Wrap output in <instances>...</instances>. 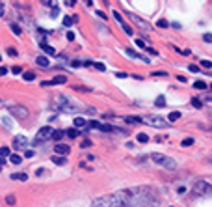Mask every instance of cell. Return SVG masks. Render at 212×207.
Here are the masks:
<instances>
[{"instance_id": "obj_30", "label": "cell", "mask_w": 212, "mask_h": 207, "mask_svg": "<svg viewBox=\"0 0 212 207\" xmlns=\"http://www.w3.org/2000/svg\"><path fill=\"white\" fill-rule=\"evenodd\" d=\"M11 30H13V34H15V35H20V34H22V30H20L17 24H11Z\"/></svg>"}, {"instance_id": "obj_49", "label": "cell", "mask_w": 212, "mask_h": 207, "mask_svg": "<svg viewBox=\"0 0 212 207\" xmlns=\"http://www.w3.org/2000/svg\"><path fill=\"white\" fill-rule=\"evenodd\" d=\"M71 65H73V67H80V62H78V60H73Z\"/></svg>"}, {"instance_id": "obj_53", "label": "cell", "mask_w": 212, "mask_h": 207, "mask_svg": "<svg viewBox=\"0 0 212 207\" xmlns=\"http://www.w3.org/2000/svg\"><path fill=\"white\" fill-rule=\"evenodd\" d=\"M82 146H84V148H89V146H91V142H89V140H84V142H82Z\"/></svg>"}, {"instance_id": "obj_46", "label": "cell", "mask_w": 212, "mask_h": 207, "mask_svg": "<svg viewBox=\"0 0 212 207\" xmlns=\"http://www.w3.org/2000/svg\"><path fill=\"white\" fill-rule=\"evenodd\" d=\"M4 75H7V67H0V77H4Z\"/></svg>"}, {"instance_id": "obj_41", "label": "cell", "mask_w": 212, "mask_h": 207, "mask_svg": "<svg viewBox=\"0 0 212 207\" xmlns=\"http://www.w3.org/2000/svg\"><path fill=\"white\" fill-rule=\"evenodd\" d=\"M188 69H190L192 73H197V71H199V67H197V65H194V64H192V65H188Z\"/></svg>"}, {"instance_id": "obj_11", "label": "cell", "mask_w": 212, "mask_h": 207, "mask_svg": "<svg viewBox=\"0 0 212 207\" xmlns=\"http://www.w3.org/2000/svg\"><path fill=\"white\" fill-rule=\"evenodd\" d=\"M129 15H130V19H132V21H134V22H136L138 26H143L145 30H151V26H149V24H147L145 21H142V19H140L138 15H134V13H129Z\"/></svg>"}, {"instance_id": "obj_33", "label": "cell", "mask_w": 212, "mask_h": 207, "mask_svg": "<svg viewBox=\"0 0 212 207\" xmlns=\"http://www.w3.org/2000/svg\"><path fill=\"white\" fill-rule=\"evenodd\" d=\"M63 24L65 26H71L73 24V17H63Z\"/></svg>"}, {"instance_id": "obj_29", "label": "cell", "mask_w": 212, "mask_h": 207, "mask_svg": "<svg viewBox=\"0 0 212 207\" xmlns=\"http://www.w3.org/2000/svg\"><path fill=\"white\" fill-rule=\"evenodd\" d=\"M65 134H69L71 138H76V136H78V131H76V127H74V129H69Z\"/></svg>"}, {"instance_id": "obj_1", "label": "cell", "mask_w": 212, "mask_h": 207, "mask_svg": "<svg viewBox=\"0 0 212 207\" xmlns=\"http://www.w3.org/2000/svg\"><path fill=\"white\" fill-rule=\"evenodd\" d=\"M130 192V200L129 207H153L158 200L155 196V192L149 187H138V189H129Z\"/></svg>"}, {"instance_id": "obj_36", "label": "cell", "mask_w": 212, "mask_h": 207, "mask_svg": "<svg viewBox=\"0 0 212 207\" xmlns=\"http://www.w3.org/2000/svg\"><path fill=\"white\" fill-rule=\"evenodd\" d=\"M203 41L205 43H212V34H205L203 35Z\"/></svg>"}, {"instance_id": "obj_43", "label": "cell", "mask_w": 212, "mask_h": 207, "mask_svg": "<svg viewBox=\"0 0 212 207\" xmlns=\"http://www.w3.org/2000/svg\"><path fill=\"white\" fill-rule=\"evenodd\" d=\"M2 123H4V125H6V127H7V129H11V121H9V120H7V118H4V121H2Z\"/></svg>"}, {"instance_id": "obj_12", "label": "cell", "mask_w": 212, "mask_h": 207, "mask_svg": "<svg viewBox=\"0 0 212 207\" xmlns=\"http://www.w3.org/2000/svg\"><path fill=\"white\" fill-rule=\"evenodd\" d=\"M54 153H56V155H67V153H69V146H65V144H56Z\"/></svg>"}, {"instance_id": "obj_9", "label": "cell", "mask_w": 212, "mask_h": 207, "mask_svg": "<svg viewBox=\"0 0 212 207\" xmlns=\"http://www.w3.org/2000/svg\"><path fill=\"white\" fill-rule=\"evenodd\" d=\"M112 15H114V19H115V21H117V22H119V24L123 26V30H125V34H127V35H132V28H130V26H129V24H127V22L123 21V17H121V13H119V11H112Z\"/></svg>"}, {"instance_id": "obj_35", "label": "cell", "mask_w": 212, "mask_h": 207, "mask_svg": "<svg viewBox=\"0 0 212 207\" xmlns=\"http://www.w3.org/2000/svg\"><path fill=\"white\" fill-rule=\"evenodd\" d=\"M192 105H194L196 108H201V101H199L197 97H194V99H192Z\"/></svg>"}, {"instance_id": "obj_10", "label": "cell", "mask_w": 212, "mask_h": 207, "mask_svg": "<svg viewBox=\"0 0 212 207\" xmlns=\"http://www.w3.org/2000/svg\"><path fill=\"white\" fill-rule=\"evenodd\" d=\"M26 146H28V140H26V136H22V134H17V136L13 138V148H15V149H26Z\"/></svg>"}, {"instance_id": "obj_3", "label": "cell", "mask_w": 212, "mask_h": 207, "mask_svg": "<svg viewBox=\"0 0 212 207\" xmlns=\"http://www.w3.org/2000/svg\"><path fill=\"white\" fill-rule=\"evenodd\" d=\"M151 159H153V162H155V164H158V166H162V168H166V170H175V168H177V162H175L171 157H168V155H162V153H153V155H151Z\"/></svg>"}, {"instance_id": "obj_19", "label": "cell", "mask_w": 212, "mask_h": 207, "mask_svg": "<svg viewBox=\"0 0 212 207\" xmlns=\"http://www.w3.org/2000/svg\"><path fill=\"white\" fill-rule=\"evenodd\" d=\"M181 116H183V114L175 110V112H169V116H168V120H169V121H177V120H181Z\"/></svg>"}, {"instance_id": "obj_45", "label": "cell", "mask_w": 212, "mask_h": 207, "mask_svg": "<svg viewBox=\"0 0 212 207\" xmlns=\"http://www.w3.org/2000/svg\"><path fill=\"white\" fill-rule=\"evenodd\" d=\"M95 67H97L99 71H104V69H106V67H104V64H95Z\"/></svg>"}, {"instance_id": "obj_27", "label": "cell", "mask_w": 212, "mask_h": 207, "mask_svg": "<svg viewBox=\"0 0 212 207\" xmlns=\"http://www.w3.org/2000/svg\"><path fill=\"white\" fill-rule=\"evenodd\" d=\"M52 162H56V164L61 166V164H65V159H63L61 155H58V157H52Z\"/></svg>"}, {"instance_id": "obj_14", "label": "cell", "mask_w": 212, "mask_h": 207, "mask_svg": "<svg viewBox=\"0 0 212 207\" xmlns=\"http://www.w3.org/2000/svg\"><path fill=\"white\" fill-rule=\"evenodd\" d=\"M39 47H41L47 54H50V56H54V52H56V50H54V47H50V45H48V43H45V41H41V45H39Z\"/></svg>"}, {"instance_id": "obj_55", "label": "cell", "mask_w": 212, "mask_h": 207, "mask_svg": "<svg viewBox=\"0 0 212 207\" xmlns=\"http://www.w3.org/2000/svg\"><path fill=\"white\" fill-rule=\"evenodd\" d=\"M43 4H47V6H54V0H43Z\"/></svg>"}, {"instance_id": "obj_25", "label": "cell", "mask_w": 212, "mask_h": 207, "mask_svg": "<svg viewBox=\"0 0 212 207\" xmlns=\"http://www.w3.org/2000/svg\"><path fill=\"white\" fill-rule=\"evenodd\" d=\"M9 161H11L13 164H20V162H22V157H20V155H9Z\"/></svg>"}, {"instance_id": "obj_42", "label": "cell", "mask_w": 212, "mask_h": 207, "mask_svg": "<svg viewBox=\"0 0 212 207\" xmlns=\"http://www.w3.org/2000/svg\"><path fill=\"white\" fill-rule=\"evenodd\" d=\"M153 75H155V77H166L168 73H166V71H155Z\"/></svg>"}, {"instance_id": "obj_52", "label": "cell", "mask_w": 212, "mask_h": 207, "mask_svg": "<svg viewBox=\"0 0 212 207\" xmlns=\"http://www.w3.org/2000/svg\"><path fill=\"white\" fill-rule=\"evenodd\" d=\"M117 77H119V78H127V77H129V73H117Z\"/></svg>"}, {"instance_id": "obj_28", "label": "cell", "mask_w": 212, "mask_h": 207, "mask_svg": "<svg viewBox=\"0 0 212 207\" xmlns=\"http://www.w3.org/2000/svg\"><path fill=\"white\" fill-rule=\"evenodd\" d=\"M194 88H196V90H205V88H207V84H205L203 80H197V82L194 84Z\"/></svg>"}, {"instance_id": "obj_24", "label": "cell", "mask_w": 212, "mask_h": 207, "mask_svg": "<svg viewBox=\"0 0 212 207\" xmlns=\"http://www.w3.org/2000/svg\"><path fill=\"white\" fill-rule=\"evenodd\" d=\"M136 140H138V142H142V144H147V142H149V136H147V134H143V133H140V134H136Z\"/></svg>"}, {"instance_id": "obj_26", "label": "cell", "mask_w": 212, "mask_h": 207, "mask_svg": "<svg viewBox=\"0 0 212 207\" xmlns=\"http://www.w3.org/2000/svg\"><path fill=\"white\" fill-rule=\"evenodd\" d=\"M22 78H24V80H28V82H30V80H34V78H35V75H34V73H32V71H26V73H22Z\"/></svg>"}, {"instance_id": "obj_13", "label": "cell", "mask_w": 212, "mask_h": 207, "mask_svg": "<svg viewBox=\"0 0 212 207\" xmlns=\"http://www.w3.org/2000/svg\"><path fill=\"white\" fill-rule=\"evenodd\" d=\"M125 52H127V56H132V58H140V60H143L145 64H149V62H151V60H149L147 56H142V54H138V52H134L132 49H127Z\"/></svg>"}, {"instance_id": "obj_44", "label": "cell", "mask_w": 212, "mask_h": 207, "mask_svg": "<svg viewBox=\"0 0 212 207\" xmlns=\"http://www.w3.org/2000/svg\"><path fill=\"white\" fill-rule=\"evenodd\" d=\"M95 15H99V17H101V19H106V17H108V15H106V13H104V11H97V13H95Z\"/></svg>"}, {"instance_id": "obj_34", "label": "cell", "mask_w": 212, "mask_h": 207, "mask_svg": "<svg viewBox=\"0 0 212 207\" xmlns=\"http://www.w3.org/2000/svg\"><path fill=\"white\" fill-rule=\"evenodd\" d=\"M156 24H158L160 28H168V26H169V24H168V21H164V19H160V21L156 22Z\"/></svg>"}, {"instance_id": "obj_16", "label": "cell", "mask_w": 212, "mask_h": 207, "mask_svg": "<svg viewBox=\"0 0 212 207\" xmlns=\"http://www.w3.org/2000/svg\"><path fill=\"white\" fill-rule=\"evenodd\" d=\"M88 125V120L86 118H82V116H76L74 118V127L78 129V127H86Z\"/></svg>"}, {"instance_id": "obj_40", "label": "cell", "mask_w": 212, "mask_h": 207, "mask_svg": "<svg viewBox=\"0 0 212 207\" xmlns=\"http://www.w3.org/2000/svg\"><path fill=\"white\" fill-rule=\"evenodd\" d=\"M145 49H147V52H149V54H155V56L158 54V52H156V49H153V47H145Z\"/></svg>"}, {"instance_id": "obj_8", "label": "cell", "mask_w": 212, "mask_h": 207, "mask_svg": "<svg viewBox=\"0 0 212 207\" xmlns=\"http://www.w3.org/2000/svg\"><path fill=\"white\" fill-rule=\"evenodd\" d=\"M50 134H52V127H50V125H45V127H41V129L37 131V136H35V142H43V140H47V138H50Z\"/></svg>"}, {"instance_id": "obj_31", "label": "cell", "mask_w": 212, "mask_h": 207, "mask_svg": "<svg viewBox=\"0 0 212 207\" xmlns=\"http://www.w3.org/2000/svg\"><path fill=\"white\" fill-rule=\"evenodd\" d=\"M181 144H183L184 148H186V146H192V144H194V138H184V140H183Z\"/></svg>"}, {"instance_id": "obj_50", "label": "cell", "mask_w": 212, "mask_h": 207, "mask_svg": "<svg viewBox=\"0 0 212 207\" xmlns=\"http://www.w3.org/2000/svg\"><path fill=\"white\" fill-rule=\"evenodd\" d=\"M24 155H26V157H34V155H35V151H32V149H28V151H26Z\"/></svg>"}, {"instance_id": "obj_7", "label": "cell", "mask_w": 212, "mask_h": 207, "mask_svg": "<svg viewBox=\"0 0 212 207\" xmlns=\"http://www.w3.org/2000/svg\"><path fill=\"white\" fill-rule=\"evenodd\" d=\"M58 101H61V105H58L60 106V110H63V112H80V106H76V105H73V103H69L65 97H56Z\"/></svg>"}, {"instance_id": "obj_17", "label": "cell", "mask_w": 212, "mask_h": 207, "mask_svg": "<svg viewBox=\"0 0 212 207\" xmlns=\"http://www.w3.org/2000/svg\"><path fill=\"white\" fill-rule=\"evenodd\" d=\"M63 136H65V133H63V131H52V134H50V138H54L56 142H60Z\"/></svg>"}, {"instance_id": "obj_4", "label": "cell", "mask_w": 212, "mask_h": 207, "mask_svg": "<svg viewBox=\"0 0 212 207\" xmlns=\"http://www.w3.org/2000/svg\"><path fill=\"white\" fill-rule=\"evenodd\" d=\"M194 194H197V196H212V185H209L207 181H197L194 185Z\"/></svg>"}, {"instance_id": "obj_18", "label": "cell", "mask_w": 212, "mask_h": 207, "mask_svg": "<svg viewBox=\"0 0 212 207\" xmlns=\"http://www.w3.org/2000/svg\"><path fill=\"white\" fill-rule=\"evenodd\" d=\"M35 62H37L41 67H48V65H50V64H48V60H47L45 56H37V60H35Z\"/></svg>"}, {"instance_id": "obj_38", "label": "cell", "mask_w": 212, "mask_h": 207, "mask_svg": "<svg viewBox=\"0 0 212 207\" xmlns=\"http://www.w3.org/2000/svg\"><path fill=\"white\" fill-rule=\"evenodd\" d=\"M88 125H89L91 129H99V125H101V123H99V121H89Z\"/></svg>"}, {"instance_id": "obj_48", "label": "cell", "mask_w": 212, "mask_h": 207, "mask_svg": "<svg viewBox=\"0 0 212 207\" xmlns=\"http://www.w3.org/2000/svg\"><path fill=\"white\" fill-rule=\"evenodd\" d=\"M67 39L73 41V39H74V34H73V32H67Z\"/></svg>"}, {"instance_id": "obj_39", "label": "cell", "mask_w": 212, "mask_h": 207, "mask_svg": "<svg viewBox=\"0 0 212 207\" xmlns=\"http://www.w3.org/2000/svg\"><path fill=\"white\" fill-rule=\"evenodd\" d=\"M136 45H138L140 49H145V47H147V45H145V43H143L142 39H136Z\"/></svg>"}, {"instance_id": "obj_21", "label": "cell", "mask_w": 212, "mask_h": 207, "mask_svg": "<svg viewBox=\"0 0 212 207\" xmlns=\"http://www.w3.org/2000/svg\"><path fill=\"white\" fill-rule=\"evenodd\" d=\"M11 179H15V181H26L28 176L26 174H11Z\"/></svg>"}, {"instance_id": "obj_6", "label": "cell", "mask_w": 212, "mask_h": 207, "mask_svg": "<svg viewBox=\"0 0 212 207\" xmlns=\"http://www.w3.org/2000/svg\"><path fill=\"white\" fill-rule=\"evenodd\" d=\"M142 123H145V125H151V127H158V129H166L169 123L168 121H164L162 118H153V116H147V118H142Z\"/></svg>"}, {"instance_id": "obj_37", "label": "cell", "mask_w": 212, "mask_h": 207, "mask_svg": "<svg viewBox=\"0 0 212 207\" xmlns=\"http://www.w3.org/2000/svg\"><path fill=\"white\" fill-rule=\"evenodd\" d=\"M11 73H15V75H19V73H22V69H20L19 65H13V67H11Z\"/></svg>"}, {"instance_id": "obj_57", "label": "cell", "mask_w": 212, "mask_h": 207, "mask_svg": "<svg viewBox=\"0 0 212 207\" xmlns=\"http://www.w3.org/2000/svg\"><path fill=\"white\" fill-rule=\"evenodd\" d=\"M210 88H212V84H210Z\"/></svg>"}, {"instance_id": "obj_23", "label": "cell", "mask_w": 212, "mask_h": 207, "mask_svg": "<svg viewBox=\"0 0 212 207\" xmlns=\"http://www.w3.org/2000/svg\"><path fill=\"white\" fill-rule=\"evenodd\" d=\"M155 105H156V106H160V108H162V106H166V97H164V95H158V97H156V101H155Z\"/></svg>"}, {"instance_id": "obj_5", "label": "cell", "mask_w": 212, "mask_h": 207, "mask_svg": "<svg viewBox=\"0 0 212 207\" xmlns=\"http://www.w3.org/2000/svg\"><path fill=\"white\" fill-rule=\"evenodd\" d=\"M7 112L13 114L17 120H26V118H28V110H26L22 105H9V106H7Z\"/></svg>"}, {"instance_id": "obj_47", "label": "cell", "mask_w": 212, "mask_h": 207, "mask_svg": "<svg viewBox=\"0 0 212 207\" xmlns=\"http://www.w3.org/2000/svg\"><path fill=\"white\" fill-rule=\"evenodd\" d=\"M54 17H58V7H56V6L52 7V19H54Z\"/></svg>"}, {"instance_id": "obj_20", "label": "cell", "mask_w": 212, "mask_h": 207, "mask_svg": "<svg viewBox=\"0 0 212 207\" xmlns=\"http://www.w3.org/2000/svg\"><path fill=\"white\" fill-rule=\"evenodd\" d=\"M125 121L127 123H142V118H138V116H127Z\"/></svg>"}, {"instance_id": "obj_22", "label": "cell", "mask_w": 212, "mask_h": 207, "mask_svg": "<svg viewBox=\"0 0 212 207\" xmlns=\"http://www.w3.org/2000/svg\"><path fill=\"white\" fill-rule=\"evenodd\" d=\"M9 155H11V151H9V148H7V146H2V148H0V157H4V159H7Z\"/></svg>"}, {"instance_id": "obj_32", "label": "cell", "mask_w": 212, "mask_h": 207, "mask_svg": "<svg viewBox=\"0 0 212 207\" xmlns=\"http://www.w3.org/2000/svg\"><path fill=\"white\" fill-rule=\"evenodd\" d=\"M201 65H203V67H207V69H210V67H212V62H210V60H201Z\"/></svg>"}, {"instance_id": "obj_54", "label": "cell", "mask_w": 212, "mask_h": 207, "mask_svg": "<svg viewBox=\"0 0 212 207\" xmlns=\"http://www.w3.org/2000/svg\"><path fill=\"white\" fill-rule=\"evenodd\" d=\"M74 4H76L74 0H65V6H74Z\"/></svg>"}, {"instance_id": "obj_2", "label": "cell", "mask_w": 212, "mask_h": 207, "mask_svg": "<svg viewBox=\"0 0 212 207\" xmlns=\"http://www.w3.org/2000/svg\"><path fill=\"white\" fill-rule=\"evenodd\" d=\"M129 200H130V192L129 191H119L115 194H108V196H102L99 200H95L91 207H125L129 205Z\"/></svg>"}, {"instance_id": "obj_15", "label": "cell", "mask_w": 212, "mask_h": 207, "mask_svg": "<svg viewBox=\"0 0 212 207\" xmlns=\"http://www.w3.org/2000/svg\"><path fill=\"white\" fill-rule=\"evenodd\" d=\"M65 82H67V77H65V75H58V77H54V78L50 80V86H52V84H65Z\"/></svg>"}, {"instance_id": "obj_51", "label": "cell", "mask_w": 212, "mask_h": 207, "mask_svg": "<svg viewBox=\"0 0 212 207\" xmlns=\"http://www.w3.org/2000/svg\"><path fill=\"white\" fill-rule=\"evenodd\" d=\"M7 204L13 205V204H15V196H7Z\"/></svg>"}, {"instance_id": "obj_56", "label": "cell", "mask_w": 212, "mask_h": 207, "mask_svg": "<svg viewBox=\"0 0 212 207\" xmlns=\"http://www.w3.org/2000/svg\"><path fill=\"white\" fill-rule=\"evenodd\" d=\"M4 161H6V159H4V157H0V170H2V166H4Z\"/></svg>"}]
</instances>
